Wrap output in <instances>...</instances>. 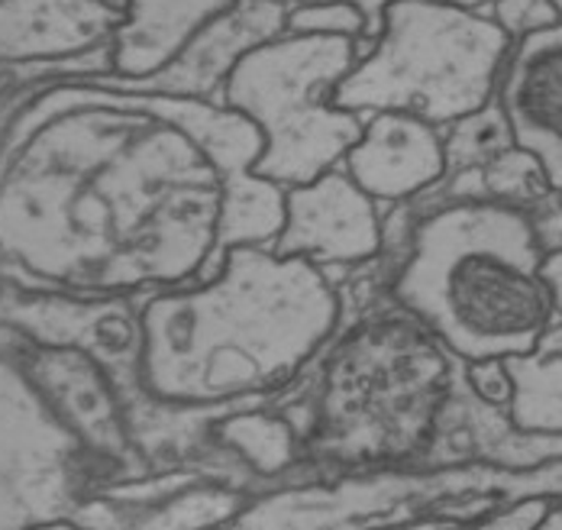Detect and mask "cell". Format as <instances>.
Segmentation results:
<instances>
[{"label":"cell","mask_w":562,"mask_h":530,"mask_svg":"<svg viewBox=\"0 0 562 530\" xmlns=\"http://www.w3.org/2000/svg\"><path fill=\"white\" fill-rule=\"evenodd\" d=\"M221 101L111 75L53 78L0 114V282L68 304L184 289L236 246H272L284 188Z\"/></svg>","instance_id":"cell-1"},{"label":"cell","mask_w":562,"mask_h":530,"mask_svg":"<svg viewBox=\"0 0 562 530\" xmlns=\"http://www.w3.org/2000/svg\"><path fill=\"white\" fill-rule=\"evenodd\" d=\"M346 317L339 275L272 246H236L207 279L139 301L133 382L153 408L214 424L294 392Z\"/></svg>","instance_id":"cell-2"},{"label":"cell","mask_w":562,"mask_h":530,"mask_svg":"<svg viewBox=\"0 0 562 530\" xmlns=\"http://www.w3.org/2000/svg\"><path fill=\"white\" fill-rule=\"evenodd\" d=\"M465 388V362L382 289L346 317L304 395L284 402L301 427V470L430 472Z\"/></svg>","instance_id":"cell-3"},{"label":"cell","mask_w":562,"mask_h":530,"mask_svg":"<svg viewBox=\"0 0 562 530\" xmlns=\"http://www.w3.org/2000/svg\"><path fill=\"white\" fill-rule=\"evenodd\" d=\"M404 214L382 289L462 362L533 353L560 311L530 211L492 198H417Z\"/></svg>","instance_id":"cell-4"},{"label":"cell","mask_w":562,"mask_h":530,"mask_svg":"<svg viewBox=\"0 0 562 530\" xmlns=\"http://www.w3.org/2000/svg\"><path fill=\"white\" fill-rule=\"evenodd\" d=\"M514 40L482 7L397 0L369 53L337 88V104L366 120L404 111L450 126L498 98Z\"/></svg>","instance_id":"cell-5"},{"label":"cell","mask_w":562,"mask_h":530,"mask_svg":"<svg viewBox=\"0 0 562 530\" xmlns=\"http://www.w3.org/2000/svg\"><path fill=\"white\" fill-rule=\"evenodd\" d=\"M349 36L279 33L236 61L221 104L262 136L256 176L281 188L307 184L342 166L366 120L337 104V88L359 61Z\"/></svg>","instance_id":"cell-6"},{"label":"cell","mask_w":562,"mask_h":530,"mask_svg":"<svg viewBox=\"0 0 562 530\" xmlns=\"http://www.w3.org/2000/svg\"><path fill=\"white\" fill-rule=\"evenodd\" d=\"M30 330L0 320V530L75 518L108 488L26 369Z\"/></svg>","instance_id":"cell-7"},{"label":"cell","mask_w":562,"mask_h":530,"mask_svg":"<svg viewBox=\"0 0 562 530\" xmlns=\"http://www.w3.org/2000/svg\"><path fill=\"white\" fill-rule=\"evenodd\" d=\"M23 359L65 427L101 470L108 488L156 472L136 437L126 398L113 372L91 347L75 340H43L30 334Z\"/></svg>","instance_id":"cell-8"},{"label":"cell","mask_w":562,"mask_h":530,"mask_svg":"<svg viewBox=\"0 0 562 530\" xmlns=\"http://www.w3.org/2000/svg\"><path fill=\"white\" fill-rule=\"evenodd\" d=\"M272 249L307 259L339 279L379 266L385 259V207L339 166L307 184L284 188V224Z\"/></svg>","instance_id":"cell-9"},{"label":"cell","mask_w":562,"mask_h":530,"mask_svg":"<svg viewBox=\"0 0 562 530\" xmlns=\"http://www.w3.org/2000/svg\"><path fill=\"white\" fill-rule=\"evenodd\" d=\"M123 7L111 0H0V71L56 65L68 75H111V40Z\"/></svg>","instance_id":"cell-10"},{"label":"cell","mask_w":562,"mask_h":530,"mask_svg":"<svg viewBox=\"0 0 562 530\" xmlns=\"http://www.w3.org/2000/svg\"><path fill=\"white\" fill-rule=\"evenodd\" d=\"M342 172L382 207L411 204L447 178L443 129L404 111L369 114Z\"/></svg>","instance_id":"cell-11"},{"label":"cell","mask_w":562,"mask_h":530,"mask_svg":"<svg viewBox=\"0 0 562 530\" xmlns=\"http://www.w3.org/2000/svg\"><path fill=\"white\" fill-rule=\"evenodd\" d=\"M514 143L530 149L562 191V23L514 43L498 84Z\"/></svg>","instance_id":"cell-12"},{"label":"cell","mask_w":562,"mask_h":530,"mask_svg":"<svg viewBox=\"0 0 562 530\" xmlns=\"http://www.w3.org/2000/svg\"><path fill=\"white\" fill-rule=\"evenodd\" d=\"M243 7V0H123L111 40V78L149 81Z\"/></svg>","instance_id":"cell-13"},{"label":"cell","mask_w":562,"mask_h":530,"mask_svg":"<svg viewBox=\"0 0 562 530\" xmlns=\"http://www.w3.org/2000/svg\"><path fill=\"white\" fill-rule=\"evenodd\" d=\"M510 372L507 417L530 437H562V317L540 337L537 350L505 359Z\"/></svg>","instance_id":"cell-14"},{"label":"cell","mask_w":562,"mask_h":530,"mask_svg":"<svg viewBox=\"0 0 562 530\" xmlns=\"http://www.w3.org/2000/svg\"><path fill=\"white\" fill-rule=\"evenodd\" d=\"M510 146H514V129L507 123L505 108L495 98L488 108L443 126L447 176L462 172V169H482L485 162H492L498 153H505Z\"/></svg>","instance_id":"cell-15"},{"label":"cell","mask_w":562,"mask_h":530,"mask_svg":"<svg viewBox=\"0 0 562 530\" xmlns=\"http://www.w3.org/2000/svg\"><path fill=\"white\" fill-rule=\"evenodd\" d=\"M482 181H485V194L492 201L524 207V211L537 207L540 201H547L557 191L543 162L517 143L482 166Z\"/></svg>","instance_id":"cell-16"},{"label":"cell","mask_w":562,"mask_h":530,"mask_svg":"<svg viewBox=\"0 0 562 530\" xmlns=\"http://www.w3.org/2000/svg\"><path fill=\"white\" fill-rule=\"evenodd\" d=\"M284 33L369 40V20L352 3H297V7H288Z\"/></svg>","instance_id":"cell-17"},{"label":"cell","mask_w":562,"mask_h":530,"mask_svg":"<svg viewBox=\"0 0 562 530\" xmlns=\"http://www.w3.org/2000/svg\"><path fill=\"white\" fill-rule=\"evenodd\" d=\"M485 10L495 16V23L514 43L530 36V33H540V30H550V26L562 23L557 0H492Z\"/></svg>","instance_id":"cell-18"},{"label":"cell","mask_w":562,"mask_h":530,"mask_svg":"<svg viewBox=\"0 0 562 530\" xmlns=\"http://www.w3.org/2000/svg\"><path fill=\"white\" fill-rule=\"evenodd\" d=\"M550 508H553V498L530 495V498L502 505L498 511H492L485 521H479L472 530H537L543 525V518L550 515Z\"/></svg>","instance_id":"cell-19"},{"label":"cell","mask_w":562,"mask_h":530,"mask_svg":"<svg viewBox=\"0 0 562 530\" xmlns=\"http://www.w3.org/2000/svg\"><path fill=\"white\" fill-rule=\"evenodd\" d=\"M465 379L472 385V392L488 402V405H498L507 408L510 402V372H507L505 359H485V362H465Z\"/></svg>","instance_id":"cell-20"},{"label":"cell","mask_w":562,"mask_h":530,"mask_svg":"<svg viewBox=\"0 0 562 530\" xmlns=\"http://www.w3.org/2000/svg\"><path fill=\"white\" fill-rule=\"evenodd\" d=\"M530 221H533V230L537 239L543 246L547 256L562 252V194L553 191L547 201H540L537 207H530Z\"/></svg>","instance_id":"cell-21"},{"label":"cell","mask_w":562,"mask_h":530,"mask_svg":"<svg viewBox=\"0 0 562 530\" xmlns=\"http://www.w3.org/2000/svg\"><path fill=\"white\" fill-rule=\"evenodd\" d=\"M284 7H297V3H352V7H359L362 13H366V20H369V40H375L379 36V30H382V16H385V10L397 3V0H279ZM450 3H462V7H488L492 0H450Z\"/></svg>","instance_id":"cell-22"},{"label":"cell","mask_w":562,"mask_h":530,"mask_svg":"<svg viewBox=\"0 0 562 530\" xmlns=\"http://www.w3.org/2000/svg\"><path fill=\"white\" fill-rule=\"evenodd\" d=\"M543 275H547V282H550V289H553V297H557V311H560V317H562V252L547 256Z\"/></svg>","instance_id":"cell-23"},{"label":"cell","mask_w":562,"mask_h":530,"mask_svg":"<svg viewBox=\"0 0 562 530\" xmlns=\"http://www.w3.org/2000/svg\"><path fill=\"white\" fill-rule=\"evenodd\" d=\"M26 88L16 81V75L13 71H0V114H3V108L16 98V94H23Z\"/></svg>","instance_id":"cell-24"},{"label":"cell","mask_w":562,"mask_h":530,"mask_svg":"<svg viewBox=\"0 0 562 530\" xmlns=\"http://www.w3.org/2000/svg\"><path fill=\"white\" fill-rule=\"evenodd\" d=\"M537 530H562V505L553 501V508H550V515L543 518V525Z\"/></svg>","instance_id":"cell-25"},{"label":"cell","mask_w":562,"mask_h":530,"mask_svg":"<svg viewBox=\"0 0 562 530\" xmlns=\"http://www.w3.org/2000/svg\"><path fill=\"white\" fill-rule=\"evenodd\" d=\"M26 530H91V528H85V525H78V521L65 518V521H49V525H36V528H26Z\"/></svg>","instance_id":"cell-26"},{"label":"cell","mask_w":562,"mask_h":530,"mask_svg":"<svg viewBox=\"0 0 562 530\" xmlns=\"http://www.w3.org/2000/svg\"><path fill=\"white\" fill-rule=\"evenodd\" d=\"M443 530H472V528H459V525H450V528H443Z\"/></svg>","instance_id":"cell-27"},{"label":"cell","mask_w":562,"mask_h":530,"mask_svg":"<svg viewBox=\"0 0 562 530\" xmlns=\"http://www.w3.org/2000/svg\"><path fill=\"white\" fill-rule=\"evenodd\" d=\"M113 7H123V0H111Z\"/></svg>","instance_id":"cell-28"},{"label":"cell","mask_w":562,"mask_h":530,"mask_svg":"<svg viewBox=\"0 0 562 530\" xmlns=\"http://www.w3.org/2000/svg\"><path fill=\"white\" fill-rule=\"evenodd\" d=\"M557 7H560V13H562V0H557Z\"/></svg>","instance_id":"cell-29"},{"label":"cell","mask_w":562,"mask_h":530,"mask_svg":"<svg viewBox=\"0 0 562 530\" xmlns=\"http://www.w3.org/2000/svg\"><path fill=\"white\" fill-rule=\"evenodd\" d=\"M557 505H562V498H560V501H557Z\"/></svg>","instance_id":"cell-30"},{"label":"cell","mask_w":562,"mask_h":530,"mask_svg":"<svg viewBox=\"0 0 562 530\" xmlns=\"http://www.w3.org/2000/svg\"><path fill=\"white\" fill-rule=\"evenodd\" d=\"M560 194H562V191H560Z\"/></svg>","instance_id":"cell-31"}]
</instances>
